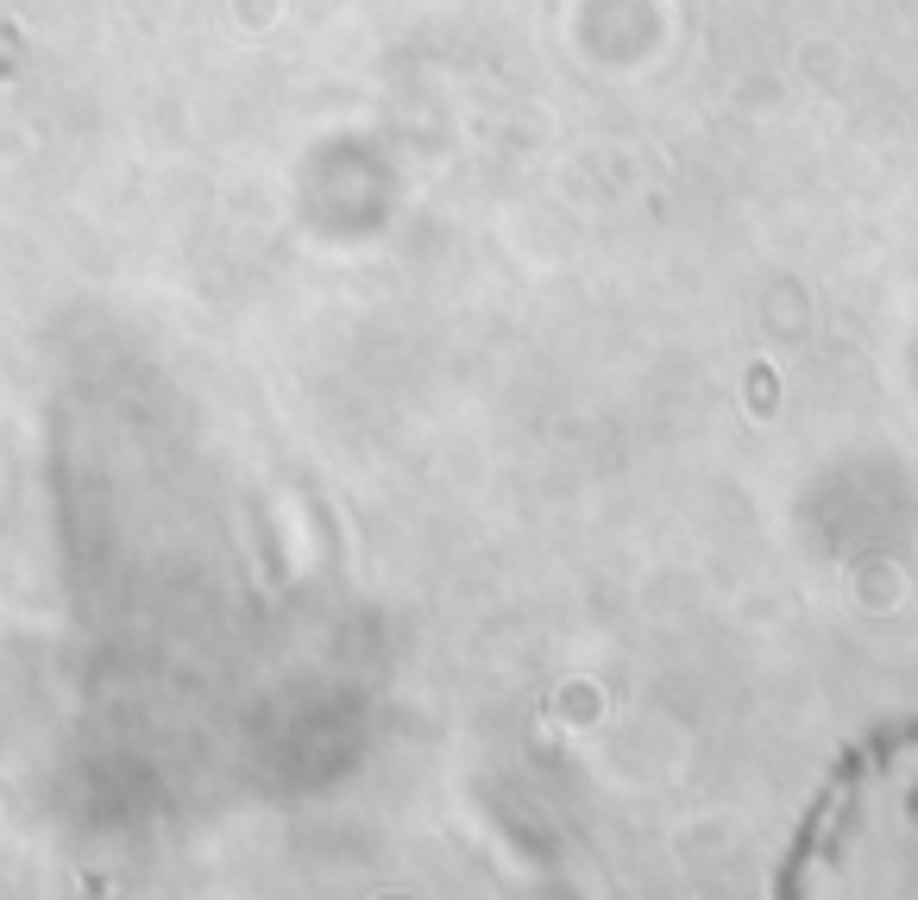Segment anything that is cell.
<instances>
[{
    "label": "cell",
    "mask_w": 918,
    "mask_h": 900,
    "mask_svg": "<svg viewBox=\"0 0 918 900\" xmlns=\"http://www.w3.org/2000/svg\"><path fill=\"white\" fill-rule=\"evenodd\" d=\"M26 70V38L0 20V76H20Z\"/></svg>",
    "instance_id": "obj_1"
}]
</instances>
